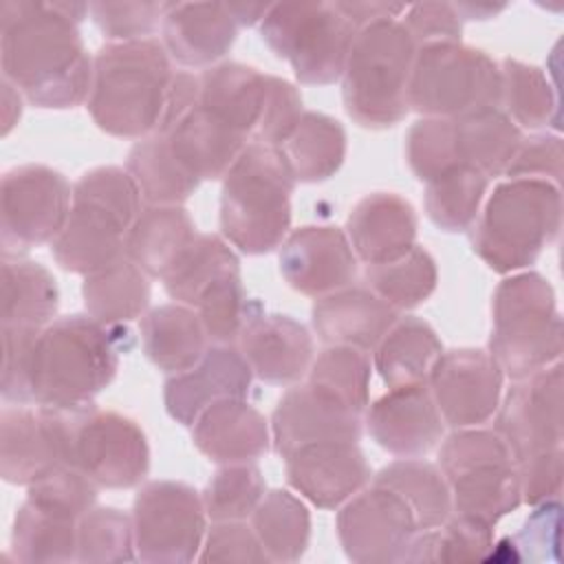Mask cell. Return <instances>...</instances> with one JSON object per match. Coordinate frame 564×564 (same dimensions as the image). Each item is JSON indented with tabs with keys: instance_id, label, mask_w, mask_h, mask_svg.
I'll return each instance as SVG.
<instances>
[{
	"instance_id": "cell-1",
	"label": "cell",
	"mask_w": 564,
	"mask_h": 564,
	"mask_svg": "<svg viewBox=\"0 0 564 564\" xmlns=\"http://www.w3.org/2000/svg\"><path fill=\"white\" fill-rule=\"evenodd\" d=\"M86 2L4 0L0 4V64L29 104L68 110L88 101L93 55L79 33Z\"/></svg>"
},
{
	"instance_id": "cell-2",
	"label": "cell",
	"mask_w": 564,
	"mask_h": 564,
	"mask_svg": "<svg viewBox=\"0 0 564 564\" xmlns=\"http://www.w3.org/2000/svg\"><path fill=\"white\" fill-rule=\"evenodd\" d=\"M130 346V330L123 324H104L88 313L55 317L33 344V405L66 412L93 405L115 381L121 352Z\"/></svg>"
},
{
	"instance_id": "cell-3",
	"label": "cell",
	"mask_w": 564,
	"mask_h": 564,
	"mask_svg": "<svg viewBox=\"0 0 564 564\" xmlns=\"http://www.w3.org/2000/svg\"><path fill=\"white\" fill-rule=\"evenodd\" d=\"M174 73L172 57L156 37L106 42L93 55L86 108L106 134L145 139L159 130Z\"/></svg>"
},
{
	"instance_id": "cell-4",
	"label": "cell",
	"mask_w": 564,
	"mask_h": 564,
	"mask_svg": "<svg viewBox=\"0 0 564 564\" xmlns=\"http://www.w3.org/2000/svg\"><path fill=\"white\" fill-rule=\"evenodd\" d=\"M562 229V189L540 178H507L494 187L471 225L474 253L496 273L527 271Z\"/></svg>"
},
{
	"instance_id": "cell-5",
	"label": "cell",
	"mask_w": 564,
	"mask_h": 564,
	"mask_svg": "<svg viewBox=\"0 0 564 564\" xmlns=\"http://www.w3.org/2000/svg\"><path fill=\"white\" fill-rule=\"evenodd\" d=\"M141 192L126 167L99 165L73 185V205L59 236L51 242L53 260L70 273L88 275L126 253V238L141 214Z\"/></svg>"
},
{
	"instance_id": "cell-6",
	"label": "cell",
	"mask_w": 564,
	"mask_h": 564,
	"mask_svg": "<svg viewBox=\"0 0 564 564\" xmlns=\"http://www.w3.org/2000/svg\"><path fill=\"white\" fill-rule=\"evenodd\" d=\"M295 185L280 150L251 141L223 176V238L247 256L275 251L291 231Z\"/></svg>"
},
{
	"instance_id": "cell-7",
	"label": "cell",
	"mask_w": 564,
	"mask_h": 564,
	"mask_svg": "<svg viewBox=\"0 0 564 564\" xmlns=\"http://www.w3.org/2000/svg\"><path fill=\"white\" fill-rule=\"evenodd\" d=\"M414 55L416 44L401 18L375 20L357 31L341 73L344 108L355 123L383 130L405 119Z\"/></svg>"
},
{
	"instance_id": "cell-8",
	"label": "cell",
	"mask_w": 564,
	"mask_h": 564,
	"mask_svg": "<svg viewBox=\"0 0 564 564\" xmlns=\"http://www.w3.org/2000/svg\"><path fill=\"white\" fill-rule=\"evenodd\" d=\"M487 350L511 381L560 361L564 326L555 291L542 273H509L496 286Z\"/></svg>"
},
{
	"instance_id": "cell-9",
	"label": "cell",
	"mask_w": 564,
	"mask_h": 564,
	"mask_svg": "<svg viewBox=\"0 0 564 564\" xmlns=\"http://www.w3.org/2000/svg\"><path fill=\"white\" fill-rule=\"evenodd\" d=\"M438 469L449 485L456 513L496 527L522 505L516 460L494 427H460L443 436Z\"/></svg>"
},
{
	"instance_id": "cell-10",
	"label": "cell",
	"mask_w": 564,
	"mask_h": 564,
	"mask_svg": "<svg viewBox=\"0 0 564 564\" xmlns=\"http://www.w3.org/2000/svg\"><path fill=\"white\" fill-rule=\"evenodd\" d=\"M264 44L291 64L300 84L328 86L341 79L357 26L335 2H278L260 20Z\"/></svg>"
},
{
	"instance_id": "cell-11",
	"label": "cell",
	"mask_w": 564,
	"mask_h": 564,
	"mask_svg": "<svg viewBox=\"0 0 564 564\" xmlns=\"http://www.w3.org/2000/svg\"><path fill=\"white\" fill-rule=\"evenodd\" d=\"M500 66L485 51L463 42L416 48L408 106L421 117L456 119L485 108H500Z\"/></svg>"
},
{
	"instance_id": "cell-12",
	"label": "cell",
	"mask_w": 564,
	"mask_h": 564,
	"mask_svg": "<svg viewBox=\"0 0 564 564\" xmlns=\"http://www.w3.org/2000/svg\"><path fill=\"white\" fill-rule=\"evenodd\" d=\"M200 491L178 480H150L132 505L137 560L148 564H185L198 560L207 533Z\"/></svg>"
},
{
	"instance_id": "cell-13",
	"label": "cell",
	"mask_w": 564,
	"mask_h": 564,
	"mask_svg": "<svg viewBox=\"0 0 564 564\" xmlns=\"http://www.w3.org/2000/svg\"><path fill=\"white\" fill-rule=\"evenodd\" d=\"M73 205L68 178L42 163H26L2 174L0 245L4 258L51 245L64 229Z\"/></svg>"
},
{
	"instance_id": "cell-14",
	"label": "cell",
	"mask_w": 564,
	"mask_h": 564,
	"mask_svg": "<svg viewBox=\"0 0 564 564\" xmlns=\"http://www.w3.org/2000/svg\"><path fill=\"white\" fill-rule=\"evenodd\" d=\"M70 465L99 489L139 487L150 471L148 436L126 414L95 405L73 410Z\"/></svg>"
},
{
	"instance_id": "cell-15",
	"label": "cell",
	"mask_w": 564,
	"mask_h": 564,
	"mask_svg": "<svg viewBox=\"0 0 564 564\" xmlns=\"http://www.w3.org/2000/svg\"><path fill=\"white\" fill-rule=\"evenodd\" d=\"M562 361H555L522 379H513L502 392L494 414V430L507 443L513 460L562 447L564 397Z\"/></svg>"
},
{
	"instance_id": "cell-16",
	"label": "cell",
	"mask_w": 564,
	"mask_h": 564,
	"mask_svg": "<svg viewBox=\"0 0 564 564\" xmlns=\"http://www.w3.org/2000/svg\"><path fill=\"white\" fill-rule=\"evenodd\" d=\"M73 412L4 403L0 412V476L29 487L57 465H70Z\"/></svg>"
},
{
	"instance_id": "cell-17",
	"label": "cell",
	"mask_w": 564,
	"mask_h": 564,
	"mask_svg": "<svg viewBox=\"0 0 564 564\" xmlns=\"http://www.w3.org/2000/svg\"><path fill=\"white\" fill-rule=\"evenodd\" d=\"M419 524L410 507L381 485H366L339 507L337 538L350 562H403Z\"/></svg>"
},
{
	"instance_id": "cell-18",
	"label": "cell",
	"mask_w": 564,
	"mask_h": 564,
	"mask_svg": "<svg viewBox=\"0 0 564 564\" xmlns=\"http://www.w3.org/2000/svg\"><path fill=\"white\" fill-rule=\"evenodd\" d=\"M505 372L482 348L443 350L436 359L427 388L452 430L478 427L494 419L502 392Z\"/></svg>"
},
{
	"instance_id": "cell-19",
	"label": "cell",
	"mask_w": 564,
	"mask_h": 564,
	"mask_svg": "<svg viewBox=\"0 0 564 564\" xmlns=\"http://www.w3.org/2000/svg\"><path fill=\"white\" fill-rule=\"evenodd\" d=\"M278 264L284 282L308 297H322L350 286L359 260L341 227L304 225L278 247Z\"/></svg>"
},
{
	"instance_id": "cell-20",
	"label": "cell",
	"mask_w": 564,
	"mask_h": 564,
	"mask_svg": "<svg viewBox=\"0 0 564 564\" xmlns=\"http://www.w3.org/2000/svg\"><path fill=\"white\" fill-rule=\"evenodd\" d=\"M370 438L397 458H423L445 436V421L427 383L388 388L364 412Z\"/></svg>"
},
{
	"instance_id": "cell-21",
	"label": "cell",
	"mask_w": 564,
	"mask_h": 564,
	"mask_svg": "<svg viewBox=\"0 0 564 564\" xmlns=\"http://www.w3.org/2000/svg\"><path fill=\"white\" fill-rule=\"evenodd\" d=\"M286 482L317 509H339L372 480V469L355 441H317L286 458Z\"/></svg>"
},
{
	"instance_id": "cell-22",
	"label": "cell",
	"mask_w": 564,
	"mask_h": 564,
	"mask_svg": "<svg viewBox=\"0 0 564 564\" xmlns=\"http://www.w3.org/2000/svg\"><path fill=\"white\" fill-rule=\"evenodd\" d=\"M253 372L236 344H209L200 361L163 386L165 412L181 425L192 427L203 410L223 399H247Z\"/></svg>"
},
{
	"instance_id": "cell-23",
	"label": "cell",
	"mask_w": 564,
	"mask_h": 564,
	"mask_svg": "<svg viewBox=\"0 0 564 564\" xmlns=\"http://www.w3.org/2000/svg\"><path fill=\"white\" fill-rule=\"evenodd\" d=\"M238 348L253 377L282 388L304 381L315 359L308 328L289 315L267 313L262 304L247 319Z\"/></svg>"
},
{
	"instance_id": "cell-24",
	"label": "cell",
	"mask_w": 564,
	"mask_h": 564,
	"mask_svg": "<svg viewBox=\"0 0 564 564\" xmlns=\"http://www.w3.org/2000/svg\"><path fill=\"white\" fill-rule=\"evenodd\" d=\"M275 452L286 458L302 445L317 441H355L364 434V416L313 390L306 381L289 386L271 414Z\"/></svg>"
},
{
	"instance_id": "cell-25",
	"label": "cell",
	"mask_w": 564,
	"mask_h": 564,
	"mask_svg": "<svg viewBox=\"0 0 564 564\" xmlns=\"http://www.w3.org/2000/svg\"><path fill=\"white\" fill-rule=\"evenodd\" d=\"M238 29L227 2H170L161 42L172 62L205 70L229 53Z\"/></svg>"
},
{
	"instance_id": "cell-26",
	"label": "cell",
	"mask_w": 564,
	"mask_h": 564,
	"mask_svg": "<svg viewBox=\"0 0 564 564\" xmlns=\"http://www.w3.org/2000/svg\"><path fill=\"white\" fill-rule=\"evenodd\" d=\"M344 231L359 262L383 264L405 256L416 245L419 216L401 194L372 192L355 203Z\"/></svg>"
},
{
	"instance_id": "cell-27",
	"label": "cell",
	"mask_w": 564,
	"mask_h": 564,
	"mask_svg": "<svg viewBox=\"0 0 564 564\" xmlns=\"http://www.w3.org/2000/svg\"><path fill=\"white\" fill-rule=\"evenodd\" d=\"M194 447L216 465L253 463L271 445V425L247 399H223L212 403L192 423Z\"/></svg>"
},
{
	"instance_id": "cell-28",
	"label": "cell",
	"mask_w": 564,
	"mask_h": 564,
	"mask_svg": "<svg viewBox=\"0 0 564 564\" xmlns=\"http://www.w3.org/2000/svg\"><path fill=\"white\" fill-rule=\"evenodd\" d=\"M401 313L368 286H344L322 295L311 308L315 335L326 346H350L372 352Z\"/></svg>"
},
{
	"instance_id": "cell-29",
	"label": "cell",
	"mask_w": 564,
	"mask_h": 564,
	"mask_svg": "<svg viewBox=\"0 0 564 564\" xmlns=\"http://www.w3.org/2000/svg\"><path fill=\"white\" fill-rule=\"evenodd\" d=\"M141 344L145 357L165 375H178L200 361L209 348L196 308L170 302L141 315Z\"/></svg>"
},
{
	"instance_id": "cell-30",
	"label": "cell",
	"mask_w": 564,
	"mask_h": 564,
	"mask_svg": "<svg viewBox=\"0 0 564 564\" xmlns=\"http://www.w3.org/2000/svg\"><path fill=\"white\" fill-rule=\"evenodd\" d=\"M198 236L183 205H145L126 238V256L163 280Z\"/></svg>"
},
{
	"instance_id": "cell-31",
	"label": "cell",
	"mask_w": 564,
	"mask_h": 564,
	"mask_svg": "<svg viewBox=\"0 0 564 564\" xmlns=\"http://www.w3.org/2000/svg\"><path fill=\"white\" fill-rule=\"evenodd\" d=\"M267 73L240 62H220L198 73V104L249 141L260 121Z\"/></svg>"
},
{
	"instance_id": "cell-32",
	"label": "cell",
	"mask_w": 564,
	"mask_h": 564,
	"mask_svg": "<svg viewBox=\"0 0 564 564\" xmlns=\"http://www.w3.org/2000/svg\"><path fill=\"white\" fill-rule=\"evenodd\" d=\"M443 352L436 330L416 315H399L372 350V370L388 388L427 383Z\"/></svg>"
},
{
	"instance_id": "cell-33",
	"label": "cell",
	"mask_w": 564,
	"mask_h": 564,
	"mask_svg": "<svg viewBox=\"0 0 564 564\" xmlns=\"http://www.w3.org/2000/svg\"><path fill=\"white\" fill-rule=\"evenodd\" d=\"M278 150L295 183H322L344 165L348 134L335 117L304 110L295 130Z\"/></svg>"
},
{
	"instance_id": "cell-34",
	"label": "cell",
	"mask_w": 564,
	"mask_h": 564,
	"mask_svg": "<svg viewBox=\"0 0 564 564\" xmlns=\"http://www.w3.org/2000/svg\"><path fill=\"white\" fill-rule=\"evenodd\" d=\"M59 308L55 275L40 262L2 260V328H46Z\"/></svg>"
},
{
	"instance_id": "cell-35",
	"label": "cell",
	"mask_w": 564,
	"mask_h": 564,
	"mask_svg": "<svg viewBox=\"0 0 564 564\" xmlns=\"http://www.w3.org/2000/svg\"><path fill=\"white\" fill-rule=\"evenodd\" d=\"M150 275L126 253L104 269L84 275L82 300L90 317L104 324H126L148 311Z\"/></svg>"
},
{
	"instance_id": "cell-36",
	"label": "cell",
	"mask_w": 564,
	"mask_h": 564,
	"mask_svg": "<svg viewBox=\"0 0 564 564\" xmlns=\"http://www.w3.org/2000/svg\"><path fill=\"white\" fill-rule=\"evenodd\" d=\"M452 121L458 161L476 167L489 181L505 176L524 137L509 115L502 108H485Z\"/></svg>"
},
{
	"instance_id": "cell-37",
	"label": "cell",
	"mask_w": 564,
	"mask_h": 564,
	"mask_svg": "<svg viewBox=\"0 0 564 564\" xmlns=\"http://www.w3.org/2000/svg\"><path fill=\"white\" fill-rule=\"evenodd\" d=\"M126 170L145 205H183L200 185V178L178 161L170 143L156 132L130 148Z\"/></svg>"
},
{
	"instance_id": "cell-38",
	"label": "cell",
	"mask_w": 564,
	"mask_h": 564,
	"mask_svg": "<svg viewBox=\"0 0 564 564\" xmlns=\"http://www.w3.org/2000/svg\"><path fill=\"white\" fill-rule=\"evenodd\" d=\"M370 482L394 491L414 513L419 531L441 527L452 513V494L443 471L423 458H397Z\"/></svg>"
},
{
	"instance_id": "cell-39",
	"label": "cell",
	"mask_w": 564,
	"mask_h": 564,
	"mask_svg": "<svg viewBox=\"0 0 564 564\" xmlns=\"http://www.w3.org/2000/svg\"><path fill=\"white\" fill-rule=\"evenodd\" d=\"M269 562H297L311 542V513L306 502L289 489H271L249 518Z\"/></svg>"
},
{
	"instance_id": "cell-40",
	"label": "cell",
	"mask_w": 564,
	"mask_h": 564,
	"mask_svg": "<svg viewBox=\"0 0 564 564\" xmlns=\"http://www.w3.org/2000/svg\"><path fill=\"white\" fill-rule=\"evenodd\" d=\"M500 108L522 130L540 132L553 126L560 130V106L557 90L549 82V75L527 62L505 57L500 64Z\"/></svg>"
},
{
	"instance_id": "cell-41",
	"label": "cell",
	"mask_w": 564,
	"mask_h": 564,
	"mask_svg": "<svg viewBox=\"0 0 564 564\" xmlns=\"http://www.w3.org/2000/svg\"><path fill=\"white\" fill-rule=\"evenodd\" d=\"M234 273H240V260L234 247L218 234H198L163 278V289L174 302L194 308L216 282Z\"/></svg>"
},
{
	"instance_id": "cell-42",
	"label": "cell",
	"mask_w": 564,
	"mask_h": 564,
	"mask_svg": "<svg viewBox=\"0 0 564 564\" xmlns=\"http://www.w3.org/2000/svg\"><path fill=\"white\" fill-rule=\"evenodd\" d=\"M489 189V178L471 165H456L425 183L423 207L434 227L447 234L469 231Z\"/></svg>"
},
{
	"instance_id": "cell-43",
	"label": "cell",
	"mask_w": 564,
	"mask_h": 564,
	"mask_svg": "<svg viewBox=\"0 0 564 564\" xmlns=\"http://www.w3.org/2000/svg\"><path fill=\"white\" fill-rule=\"evenodd\" d=\"M370 355L350 346H326L315 355L306 383L337 405L361 414L370 403Z\"/></svg>"
},
{
	"instance_id": "cell-44",
	"label": "cell",
	"mask_w": 564,
	"mask_h": 564,
	"mask_svg": "<svg viewBox=\"0 0 564 564\" xmlns=\"http://www.w3.org/2000/svg\"><path fill=\"white\" fill-rule=\"evenodd\" d=\"M77 522L24 500L13 518L11 553L18 562H77Z\"/></svg>"
},
{
	"instance_id": "cell-45",
	"label": "cell",
	"mask_w": 564,
	"mask_h": 564,
	"mask_svg": "<svg viewBox=\"0 0 564 564\" xmlns=\"http://www.w3.org/2000/svg\"><path fill=\"white\" fill-rule=\"evenodd\" d=\"M364 280L372 293L401 313L421 306L436 291L438 269L434 256L425 247L414 245L392 262L366 264Z\"/></svg>"
},
{
	"instance_id": "cell-46",
	"label": "cell",
	"mask_w": 564,
	"mask_h": 564,
	"mask_svg": "<svg viewBox=\"0 0 564 564\" xmlns=\"http://www.w3.org/2000/svg\"><path fill=\"white\" fill-rule=\"evenodd\" d=\"M491 546L494 524L452 511L441 527L414 535L403 562H478L489 555Z\"/></svg>"
},
{
	"instance_id": "cell-47",
	"label": "cell",
	"mask_w": 564,
	"mask_h": 564,
	"mask_svg": "<svg viewBox=\"0 0 564 564\" xmlns=\"http://www.w3.org/2000/svg\"><path fill=\"white\" fill-rule=\"evenodd\" d=\"M132 513L117 507H93L77 522V562L121 564L134 562Z\"/></svg>"
},
{
	"instance_id": "cell-48",
	"label": "cell",
	"mask_w": 564,
	"mask_h": 564,
	"mask_svg": "<svg viewBox=\"0 0 564 564\" xmlns=\"http://www.w3.org/2000/svg\"><path fill=\"white\" fill-rule=\"evenodd\" d=\"M264 494L267 482L262 471L253 463H236L220 465L200 496L207 518L212 522H227L249 520Z\"/></svg>"
},
{
	"instance_id": "cell-49",
	"label": "cell",
	"mask_w": 564,
	"mask_h": 564,
	"mask_svg": "<svg viewBox=\"0 0 564 564\" xmlns=\"http://www.w3.org/2000/svg\"><path fill=\"white\" fill-rule=\"evenodd\" d=\"M260 306L245 291L242 275L234 273L216 282L194 306L209 344H236L247 319Z\"/></svg>"
},
{
	"instance_id": "cell-50",
	"label": "cell",
	"mask_w": 564,
	"mask_h": 564,
	"mask_svg": "<svg viewBox=\"0 0 564 564\" xmlns=\"http://www.w3.org/2000/svg\"><path fill=\"white\" fill-rule=\"evenodd\" d=\"M99 487L75 465H57L26 487V500L68 520H79L97 502Z\"/></svg>"
},
{
	"instance_id": "cell-51",
	"label": "cell",
	"mask_w": 564,
	"mask_h": 564,
	"mask_svg": "<svg viewBox=\"0 0 564 564\" xmlns=\"http://www.w3.org/2000/svg\"><path fill=\"white\" fill-rule=\"evenodd\" d=\"M405 159L412 174L421 183H430L432 178L460 165L454 121L438 117H423L414 121L405 137Z\"/></svg>"
},
{
	"instance_id": "cell-52",
	"label": "cell",
	"mask_w": 564,
	"mask_h": 564,
	"mask_svg": "<svg viewBox=\"0 0 564 564\" xmlns=\"http://www.w3.org/2000/svg\"><path fill=\"white\" fill-rule=\"evenodd\" d=\"M170 2H90L88 13L108 42L152 37Z\"/></svg>"
},
{
	"instance_id": "cell-53",
	"label": "cell",
	"mask_w": 564,
	"mask_h": 564,
	"mask_svg": "<svg viewBox=\"0 0 564 564\" xmlns=\"http://www.w3.org/2000/svg\"><path fill=\"white\" fill-rule=\"evenodd\" d=\"M560 498L533 505V511L524 520L522 529L513 538L500 540L507 546V555L529 562H557L560 560Z\"/></svg>"
},
{
	"instance_id": "cell-54",
	"label": "cell",
	"mask_w": 564,
	"mask_h": 564,
	"mask_svg": "<svg viewBox=\"0 0 564 564\" xmlns=\"http://www.w3.org/2000/svg\"><path fill=\"white\" fill-rule=\"evenodd\" d=\"M302 115H304V108H302L300 90L284 77L267 75L264 106L251 141L269 148H280L289 139V134L295 130Z\"/></svg>"
},
{
	"instance_id": "cell-55",
	"label": "cell",
	"mask_w": 564,
	"mask_h": 564,
	"mask_svg": "<svg viewBox=\"0 0 564 564\" xmlns=\"http://www.w3.org/2000/svg\"><path fill=\"white\" fill-rule=\"evenodd\" d=\"M40 330L2 328V381L4 403L33 405L31 401V352Z\"/></svg>"
},
{
	"instance_id": "cell-56",
	"label": "cell",
	"mask_w": 564,
	"mask_h": 564,
	"mask_svg": "<svg viewBox=\"0 0 564 564\" xmlns=\"http://www.w3.org/2000/svg\"><path fill=\"white\" fill-rule=\"evenodd\" d=\"M564 163V145L557 132L540 130L522 137L505 176L507 178H540L560 185Z\"/></svg>"
},
{
	"instance_id": "cell-57",
	"label": "cell",
	"mask_w": 564,
	"mask_h": 564,
	"mask_svg": "<svg viewBox=\"0 0 564 564\" xmlns=\"http://www.w3.org/2000/svg\"><path fill=\"white\" fill-rule=\"evenodd\" d=\"M200 562H269L249 520L212 522L205 533Z\"/></svg>"
},
{
	"instance_id": "cell-58",
	"label": "cell",
	"mask_w": 564,
	"mask_h": 564,
	"mask_svg": "<svg viewBox=\"0 0 564 564\" xmlns=\"http://www.w3.org/2000/svg\"><path fill=\"white\" fill-rule=\"evenodd\" d=\"M401 22L412 35L416 48L438 42H460L463 37V20L454 9V2L408 4Z\"/></svg>"
},
{
	"instance_id": "cell-59",
	"label": "cell",
	"mask_w": 564,
	"mask_h": 564,
	"mask_svg": "<svg viewBox=\"0 0 564 564\" xmlns=\"http://www.w3.org/2000/svg\"><path fill=\"white\" fill-rule=\"evenodd\" d=\"M520 498L524 505L533 507L546 500H555L562 494V476H564V449H546L540 454H531L516 463Z\"/></svg>"
},
{
	"instance_id": "cell-60",
	"label": "cell",
	"mask_w": 564,
	"mask_h": 564,
	"mask_svg": "<svg viewBox=\"0 0 564 564\" xmlns=\"http://www.w3.org/2000/svg\"><path fill=\"white\" fill-rule=\"evenodd\" d=\"M337 9L357 26H366L375 20L383 18H401L408 9V4L401 2H375V0H352V2H335Z\"/></svg>"
},
{
	"instance_id": "cell-61",
	"label": "cell",
	"mask_w": 564,
	"mask_h": 564,
	"mask_svg": "<svg viewBox=\"0 0 564 564\" xmlns=\"http://www.w3.org/2000/svg\"><path fill=\"white\" fill-rule=\"evenodd\" d=\"M22 117V93L2 77V137H7Z\"/></svg>"
},
{
	"instance_id": "cell-62",
	"label": "cell",
	"mask_w": 564,
	"mask_h": 564,
	"mask_svg": "<svg viewBox=\"0 0 564 564\" xmlns=\"http://www.w3.org/2000/svg\"><path fill=\"white\" fill-rule=\"evenodd\" d=\"M231 15L236 18L238 26H253L260 24L264 13L269 11V4L262 2H227Z\"/></svg>"
},
{
	"instance_id": "cell-63",
	"label": "cell",
	"mask_w": 564,
	"mask_h": 564,
	"mask_svg": "<svg viewBox=\"0 0 564 564\" xmlns=\"http://www.w3.org/2000/svg\"><path fill=\"white\" fill-rule=\"evenodd\" d=\"M460 20H489L507 9V4H491V2H454Z\"/></svg>"
}]
</instances>
